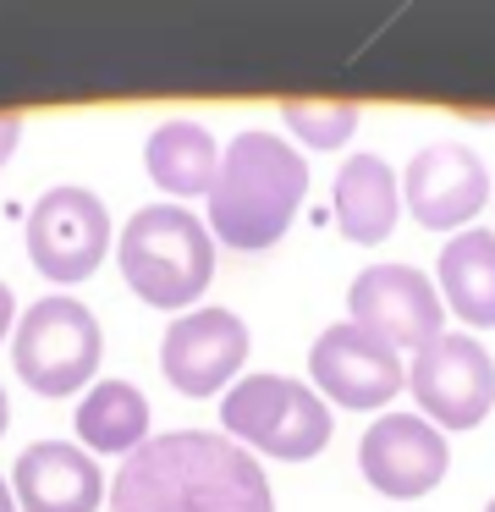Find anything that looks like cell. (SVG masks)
<instances>
[{"label": "cell", "instance_id": "1", "mask_svg": "<svg viewBox=\"0 0 495 512\" xmlns=\"http://www.w3.org/2000/svg\"><path fill=\"white\" fill-rule=\"evenodd\" d=\"M110 512H275V496L259 457L231 435L171 430L121 463Z\"/></svg>", "mask_w": 495, "mask_h": 512}, {"label": "cell", "instance_id": "2", "mask_svg": "<svg viewBox=\"0 0 495 512\" xmlns=\"http://www.w3.org/2000/svg\"><path fill=\"white\" fill-rule=\"evenodd\" d=\"M308 199V160L281 133H237L220 149V177L209 188V237L237 254H264L292 232Z\"/></svg>", "mask_w": 495, "mask_h": 512}, {"label": "cell", "instance_id": "3", "mask_svg": "<svg viewBox=\"0 0 495 512\" xmlns=\"http://www.w3.org/2000/svg\"><path fill=\"white\" fill-rule=\"evenodd\" d=\"M116 265L149 309H193L215 281V237L182 204H143L116 237Z\"/></svg>", "mask_w": 495, "mask_h": 512}, {"label": "cell", "instance_id": "4", "mask_svg": "<svg viewBox=\"0 0 495 512\" xmlns=\"http://www.w3.org/2000/svg\"><path fill=\"white\" fill-rule=\"evenodd\" d=\"M220 424L242 452H264L281 463H308L330 441L325 397L292 375H242L220 397Z\"/></svg>", "mask_w": 495, "mask_h": 512}, {"label": "cell", "instance_id": "5", "mask_svg": "<svg viewBox=\"0 0 495 512\" xmlns=\"http://www.w3.org/2000/svg\"><path fill=\"white\" fill-rule=\"evenodd\" d=\"M99 353H105V331H99L94 309L66 292L39 298L17 314L11 331V364H17L22 386L33 397H77L83 386H94Z\"/></svg>", "mask_w": 495, "mask_h": 512}, {"label": "cell", "instance_id": "6", "mask_svg": "<svg viewBox=\"0 0 495 512\" xmlns=\"http://www.w3.org/2000/svg\"><path fill=\"white\" fill-rule=\"evenodd\" d=\"M22 243L39 276L77 287L88 281L110 254V210L94 188H50L33 199L28 226H22Z\"/></svg>", "mask_w": 495, "mask_h": 512}, {"label": "cell", "instance_id": "7", "mask_svg": "<svg viewBox=\"0 0 495 512\" xmlns=\"http://www.w3.org/2000/svg\"><path fill=\"white\" fill-rule=\"evenodd\" d=\"M407 391H413L418 413L446 430H473L490 419L495 408V358L473 342L468 331H446L440 342H429L424 353H413L407 364Z\"/></svg>", "mask_w": 495, "mask_h": 512}, {"label": "cell", "instance_id": "8", "mask_svg": "<svg viewBox=\"0 0 495 512\" xmlns=\"http://www.w3.org/2000/svg\"><path fill=\"white\" fill-rule=\"evenodd\" d=\"M347 309H352V325H363L396 353H424L429 342L446 336V303H440L435 281L418 265L358 270L347 287Z\"/></svg>", "mask_w": 495, "mask_h": 512}, {"label": "cell", "instance_id": "9", "mask_svg": "<svg viewBox=\"0 0 495 512\" xmlns=\"http://www.w3.org/2000/svg\"><path fill=\"white\" fill-rule=\"evenodd\" d=\"M308 375H314L319 397H330L336 408H352V413H374L407 391L402 353L385 347L380 336H369L352 320L319 331L314 353H308Z\"/></svg>", "mask_w": 495, "mask_h": 512}, {"label": "cell", "instance_id": "10", "mask_svg": "<svg viewBox=\"0 0 495 512\" xmlns=\"http://www.w3.org/2000/svg\"><path fill=\"white\" fill-rule=\"evenodd\" d=\"M248 320L231 309H187L165 325L160 342V369L182 397H215L231 391L248 364Z\"/></svg>", "mask_w": 495, "mask_h": 512}, {"label": "cell", "instance_id": "11", "mask_svg": "<svg viewBox=\"0 0 495 512\" xmlns=\"http://www.w3.org/2000/svg\"><path fill=\"white\" fill-rule=\"evenodd\" d=\"M402 204L424 232H468V221L490 204V171L468 144L435 138L407 160Z\"/></svg>", "mask_w": 495, "mask_h": 512}, {"label": "cell", "instance_id": "12", "mask_svg": "<svg viewBox=\"0 0 495 512\" xmlns=\"http://www.w3.org/2000/svg\"><path fill=\"white\" fill-rule=\"evenodd\" d=\"M358 468L380 496L418 501L446 479L451 446L424 413H380L358 441Z\"/></svg>", "mask_w": 495, "mask_h": 512}, {"label": "cell", "instance_id": "13", "mask_svg": "<svg viewBox=\"0 0 495 512\" xmlns=\"http://www.w3.org/2000/svg\"><path fill=\"white\" fill-rule=\"evenodd\" d=\"M17 512H94L110 496L99 463L72 441H33L11 468Z\"/></svg>", "mask_w": 495, "mask_h": 512}, {"label": "cell", "instance_id": "14", "mask_svg": "<svg viewBox=\"0 0 495 512\" xmlns=\"http://www.w3.org/2000/svg\"><path fill=\"white\" fill-rule=\"evenodd\" d=\"M330 210H336V232L358 248H374L396 232L402 215V182L380 155H347L330 188Z\"/></svg>", "mask_w": 495, "mask_h": 512}, {"label": "cell", "instance_id": "15", "mask_svg": "<svg viewBox=\"0 0 495 512\" xmlns=\"http://www.w3.org/2000/svg\"><path fill=\"white\" fill-rule=\"evenodd\" d=\"M446 314H457L473 331L495 325V232L468 226L440 248V281H435Z\"/></svg>", "mask_w": 495, "mask_h": 512}, {"label": "cell", "instance_id": "16", "mask_svg": "<svg viewBox=\"0 0 495 512\" xmlns=\"http://www.w3.org/2000/svg\"><path fill=\"white\" fill-rule=\"evenodd\" d=\"M143 166H149L154 188L176 193V199H209L220 177V144L198 122H160L143 144Z\"/></svg>", "mask_w": 495, "mask_h": 512}, {"label": "cell", "instance_id": "17", "mask_svg": "<svg viewBox=\"0 0 495 512\" xmlns=\"http://www.w3.org/2000/svg\"><path fill=\"white\" fill-rule=\"evenodd\" d=\"M77 441L88 457H132L149 441V397L132 380H94L77 402Z\"/></svg>", "mask_w": 495, "mask_h": 512}, {"label": "cell", "instance_id": "18", "mask_svg": "<svg viewBox=\"0 0 495 512\" xmlns=\"http://www.w3.org/2000/svg\"><path fill=\"white\" fill-rule=\"evenodd\" d=\"M281 122L292 127V138H303L308 149H341L358 133V105L352 100H286Z\"/></svg>", "mask_w": 495, "mask_h": 512}, {"label": "cell", "instance_id": "19", "mask_svg": "<svg viewBox=\"0 0 495 512\" xmlns=\"http://www.w3.org/2000/svg\"><path fill=\"white\" fill-rule=\"evenodd\" d=\"M17 138H22V116H17V111H0V166L11 160V149H17Z\"/></svg>", "mask_w": 495, "mask_h": 512}, {"label": "cell", "instance_id": "20", "mask_svg": "<svg viewBox=\"0 0 495 512\" xmlns=\"http://www.w3.org/2000/svg\"><path fill=\"white\" fill-rule=\"evenodd\" d=\"M11 331H17V298H11V287L0 281V342H6Z\"/></svg>", "mask_w": 495, "mask_h": 512}, {"label": "cell", "instance_id": "21", "mask_svg": "<svg viewBox=\"0 0 495 512\" xmlns=\"http://www.w3.org/2000/svg\"><path fill=\"white\" fill-rule=\"evenodd\" d=\"M0 512H17V496H11V485L0 479Z\"/></svg>", "mask_w": 495, "mask_h": 512}, {"label": "cell", "instance_id": "22", "mask_svg": "<svg viewBox=\"0 0 495 512\" xmlns=\"http://www.w3.org/2000/svg\"><path fill=\"white\" fill-rule=\"evenodd\" d=\"M6 424H11V402H6V386H0V435H6Z\"/></svg>", "mask_w": 495, "mask_h": 512}, {"label": "cell", "instance_id": "23", "mask_svg": "<svg viewBox=\"0 0 495 512\" xmlns=\"http://www.w3.org/2000/svg\"><path fill=\"white\" fill-rule=\"evenodd\" d=\"M484 512H495V496H490V507H484Z\"/></svg>", "mask_w": 495, "mask_h": 512}]
</instances>
